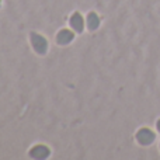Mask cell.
<instances>
[{
  "label": "cell",
  "mask_w": 160,
  "mask_h": 160,
  "mask_svg": "<svg viewBox=\"0 0 160 160\" xmlns=\"http://www.w3.org/2000/svg\"><path fill=\"white\" fill-rule=\"evenodd\" d=\"M159 129H160V122H159Z\"/></svg>",
  "instance_id": "cell-1"
}]
</instances>
